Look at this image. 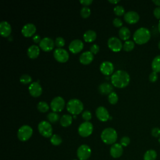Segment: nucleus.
I'll return each mask as SVG.
<instances>
[{
    "label": "nucleus",
    "mask_w": 160,
    "mask_h": 160,
    "mask_svg": "<svg viewBox=\"0 0 160 160\" xmlns=\"http://www.w3.org/2000/svg\"><path fill=\"white\" fill-rule=\"evenodd\" d=\"M111 81L112 85L119 88L127 86L130 81L129 74L122 69L116 71L111 76Z\"/></svg>",
    "instance_id": "f257e3e1"
},
{
    "label": "nucleus",
    "mask_w": 160,
    "mask_h": 160,
    "mask_svg": "<svg viewBox=\"0 0 160 160\" xmlns=\"http://www.w3.org/2000/svg\"><path fill=\"white\" fill-rule=\"evenodd\" d=\"M151 36V32L149 29L141 27L134 32L133 40L138 44H144L149 41Z\"/></svg>",
    "instance_id": "f03ea898"
},
{
    "label": "nucleus",
    "mask_w": 160,
    "mask_h": 160,
    "mask_svg": "<svg viewBox=\"0 0 160 160\" xmlns=\"http://www.w3.org/2000/svg\"><path fill=\"white\" fill-rule=\"evenodd\" d=\"M101 138L102 141L107 144H114L118 138V134L114 128H106L102 131Z\"/></svg>",
    "instance_id": "7ed1b4c3"
},
{
    "label": "nucleus",
    "mask_w": 160,
    "mask_h": 160,
    "mask_svg": "<svg viewBox=\"0 0 160 160\" xmlns=\"http://www.w3.org/2000/svg\"><path fill=\"white\" fill-rule=\"evenodd\" d=\"M84 108L82 102L78 99L74 98L68 101L66 104V109L69 112L72 114H79Z\"/></svg>",
    "instance_id": "20e7f679"
},
{
    "label": "nucleus",
    "mask_w": 160,
    "mask_h": 160,
    "mask_svg": "<svg viewBox=\"0 0 160 160\" xmlns=\"http://www.w3.org/2000/svg\"><path fill=\"white\" fill-rule=\"evenodd\" d=\"M33 132L32 129L29 125H22L18 131V138L21 141L28 140Z\"/></svg>",
    "instance_id": "39448f33"
},
{
    "label": "nucleus",
    "mask_w": 160,
    "mask_h": 160,
    "mask_svg": "<svg viewBox=\"0 0 160 160\" xmlns=\"http://www.w3.org/2000/svg\"><path fill=\"white\" fill-rule=\"evenodd\" d=\"M38 131L39 133L45 138H49L52 136V128L49 122L42 121L38 124Z\"/></svg>",
    "instance_id": "423d86ee"
},
{
    "label": "nucleus",
    "mask_w": 160,
    "mask_h": 160,
    "mask_svg": "<svg viewBox=\"0 0 160 160\" xmlns=\"http://www.w3.org/2000/svg\"><path fill=\"white\" fill-rule=\"evenodd\" d=\"M93 131V126L89 121L82 122L78 128V132L82 137H88L91 134Z\"/></svg>",
    "instance_id": "0eeeda50"
},
{
    "label": "nucleus",
    "mask_w": 160,
    "mask_h": 160,
    "mask_svg": "<svg viewBox=\"0 0 160 160\" xmlns=\"http://www.w3.org/2000/svg\"><path fill=\"white\" fill-rule=\"evenodd\" d=\"M65 106V101L61 96H56L54 98L50 104V107L53 112H57L61 111Z\"/></svg>",
    "instance_id": "6e6552de"
},
{
    "label": "nucleus",
    "mask_w": 160,
    "mask_h": 160,
    "mask_svg": "<svg viewBox=\"0 0 160 160\" xmlns=\"http://www.w3.org/2000/svg\"><path fill=\"white\" fill-rule=\"evenodd\" d=\"M53 56L56 60L60 62H66L69 59V53L65 49L58 48L54 50Z\"/></svg>",
    "instance_id": "1a4fd4ad"
},
{
    "label": "nucleus",
    "mask_w": 160,
    "mask_h": 160,
    "mask_svg": "<svg viewBox=\"0 0 160 160\" xmlns=\"http://www.w3.org/2000/svg\"><path fill=\"white\" fill-rule=\"evenodd\" d=\"M91 154V149L87 144L81 145L77 150V156L80 160L88 159Z\"/></svg>",
    "instance_id": "9d476101"
},
{
    "label": "nucleus",
    "mask_w": 160,
    "mask_h": 160,
    "mask_svg": "<svg viewBox=\"0 0 160 160\" xmlns=\"http://www.w3.org/2000/svg\"><path fill=\"white\" fill-rule=\"evenodd\" d=\"M108 45L109 49L114 52H118L121 51L123 46L121 41L115 36H112L108 39Z\"/></svg>",
    "instance_id": "9b49d317"
},
{
    "label": "nucleus",
    "mask_w": 160,
    "mask_h": 160,
    "mask_svg": "<svg viewBox=\"0 0 160 160\" xmlns=\"http://www.w3.org/2000/svg\"><path fill=\"white\" fill-rule=\"evenodd\" d=\"M40 48L44 51H49L54 47V42L53 39L49 37H44L41 39L39 42Z\"/></svg>",
    "instance_id": "f8f14e48"
},
{
    "label": "nucleus",
    "mask_w": 160,
    "mask_h": 160,
    "mask_svg": "<svg viewBox=\"0 0 160 160\" xmlns=\"http://www.w3.org/2000/svg\"><path fill=\"white\" fill-rule=\"evenodd\" d=\"M83 42L79 39L72 40L69 44V49L72 53H78L80 52L83 49Z\"/></svg>",
    "instance_id": "ddd939ff"
},
{
    "label": "nucleus",
    "mask_w": 160,
    "mask_h": 160,
    "mask_svg": "<svg viewBox=\"0 0 160 160\" xmlns=\"http://www.w3.org/2000/svg\"><path fill=\"white\" fill-rule=\"evenodd\" d=\"M28 89L30 94L33 97L39 96L42 92V87L38 81L32 82L31 84H30Z\"/></svg>",
    "instance_id": "4468645a"
},
{
    "label": "nucleus",
    "mask_w": 160,
    "mask_h": 160,
    "mask_svg": "<svg viewBox=\"0 0 160 160\" xmlns=\"http://www.w3.org/2000/svg\"><path fill=\"white\" fill-rule=\"evenodd\" d=\"M124 19L129 24H135L139 21V15L134 11H129L124 14Z\"/></svg>",
    "instance_id": "2eb2a0df"
},
{
    "label": "nucleus",
    "mask_w": 160,
    "mask_h": 160,
    "mask_svg": "<svg viewBox=\"0 0 160 160\" xmlns=\"http://www.w3.org/2000/svg\"><path fill=\"white\" fill-rule=\"evenodd\" d=\"M96 115L99 120L101 121H106L109 118V114L107 109L104 106H99L96 109Z\"/></svg>",
    "instance_id": "dca6fc26"
},
{
    "label": "nucleus",
    "mask_w": 160,
    "mask_h": 160,
    "mask_svg": "<svg viewBox=\"0 0 160 160\" xmlns=\"http://www.w3.org/2000/svg\"><path fill=\"white\" fill-rule=\"evenodd\" d=\"M101 72L106 76L110 75L114 71V65L113 64L108 61H105L101 62L99 67Z\"/></svg>",
    "instance_id": "f3484780"
},
{
    "label": "nucleus",
    "mask_w": 160,
    "mask_h": 160,
    "mask_svg": "<svg viewBox=\"0 0 160 160\" xmlns=\"http://www.w3.org/2000/svg\"><path fill=\"white\" fill-rule=\"evenodd\" d=\"M36 31V26L34 24L30 22L24 24L21 29V32L25 37H30L34 35Z\"/></svg>",
    "instance_id": "a211bd4d"
},
{
    "label": "nucleus",
    "mask_w": 160,
    "mask_h": 160,
    "mask_svg": "<svg viewBox=\"0 0 160 160\" xmlns=\"http://www.w3.org/2000/svg\"><path fill=\"white\" fill-rule=\"evenodd\" d=\"M123 152V148L121 144L114 143L110 148V154L114 158H119Z\"/></svg>",
    "instance_id": "6ab92c4d"
},
{
    "label": "nucleus",
    "mask_w": 160,
    "mask_h": 160,
    "mask_svg": "<svg viewBox=\"0 0 160 160\" xmlns=\"http://www.w3.org/2000/svg\"><path fill=\"white\" fill-rule=\"evenodd\" d=\"M11 32V24L6 21H2L0 22V33L2 36L7 37Z\"/></svg>",
    "instance_id": "aec40b11"
},
{
    "label": "nucleus",
    "mask_w": 160,
    "mask_h": 160,
    "mask_svg": "<svg viewBox=\"0 0 160 160\" xmlns=\"http://www.w3.org/2000/svg\"><path fill=\"white\" fill-rule=\"evenodd\" d=\"M94 59V55L90 51H86L81 54L79 61L83 64H88L92 62Z\"/></svg>",
    "instance_id": "412c9836"
},
{
    "label": "nucleus",
    "mask_w": 160,
    "mask_h": 160,
    "mask_svg": "<svg viewBox=\"0 0 160 160\" xmlns=\"http://www.w3.org/2000/svg\"><path fill=\"white\" fill-rule=\"evenodd\" d=\"M39 52H40L39 47L35 44H32L30 46L27 50L28 56H29V58L31 59H34L37 58L39 56Z\"/></svg>",
    "instance_id": "4be33fe9"
},
{
    "label": "nucleus",
    "mask_w": 160,
    "mask_h": 160,
    "mask_svg": "<svg viewBox=\"0 0 160 160\" xmlns=\"http://www.w3.org/2000/svg\"><path fill=\"white\" fill-rule=\"evenodd\" d=\"M112 86L107 82L101 83L98 87V90L102 94H109L112 92Z\"/></svg>",
    "instance_id": "5701e85b"
},
{
    "label": "nucleus",
    "mask_w": 160,
    "mask_h": 160,
    "mask_svg": "<svg viewBox=\"0 0 160 160\" xmlns=\"http://www.w3.org/2000/svg\"><path fill=\"white\" fill-rule=\"evenodd\" d=\"M119 36L122 40L128 41L131 36V31L126 26L121 27L119 30Z\"/></svg>",
    "instance_id": "b1692460"
},
{
    "label": "nucleus",
    "mask_w": 160,
    "mask_h": 160,
    "mask_svg": "<svg viewBox=\"0 0 160 160\" xmlns=\"http://www.w3.org/2000/svg\"><path fill=\"white\" fill-rule=\"evenodd\" d=\"M96 38V32L92 29L87 30L83 34V38L86 42H92Z\"/></svg>",
    "instance_id": "393cba45"
},
{
    "label": "nucleus",
    "mask_w": 160,
    "mask_h": 160,
    "mask_svg": "<svg viewBox=\"0 0 160 160\" xmlns=\"http://www.w3.org/2000/svg\"><path fill=\"white\" fill-rule=\"evenodd\" d=\"M72 117L70 114H63L60 118V124L63 127H68L71 124Z\"/></svg>",
    "instance_id": "a878e982"
},
{
    "label": "nucleus",
    "mask_w": 160,
    "mask_h": 160,
    "mask_svg": "<svg viewBox=\"0 0 160 160\" xmlns=\"http://www.w3.org/2000/svg\"><path fill=\"white\" fill-rule=\"evenodd\" d=\"M151 68L152 71L157 73L160 72V55H158L154 58L151 62Z\"/></svg>",
    "instance_id": "bb28decb"
},
{
    "label": "nucleus",
    "mask_w": 160,
    "mask_h": 160,
    "mask_svg": "<svg viewBox=\"0 0 160 160\" xmlns=\"http://www.w3.org/2000/svg\"><path fill=\"white\" fill-rule=\"evenodd\" d=\"M157 152L154 149L148 150L144 154V160H156Z\"/></svg>",
    "instance_id": "cd10ccee"
},
{
    "label": "nucleus",
    "mask_w": 160,
    "mask_h": 160,
    "mask_svg": "<svg viewBox=\"0 0 160 160\" xmlns=\"http://www.w3.org/2000/svg\"><path fill=\"white\" fill-rule=\"evenodd\" d=\"M37 108L39 111L45 112L49 110V106L45 101H39L37 104Z\"/></svg>",
    "instance_id": "c85d7f7f"
},
{
    "label": "nucleus",
    "mask_w": 160,
    "mask_h": 160,
    "mask_svg": "<svg viewBox=\"0 0 160 160\" xmlns=\"http://www.w3.org/2000/svg\"><path fill=\"white\" fill-rule=\"evenodd\" d=\"M134 46H135V44L133 41L128 40V41H126L123 44L122 48L126 51H131L134 48Z\"/></svg>",
    "instance_id": "c756f323"
},
{
    "label": "nucleus",
    "mask_w": 160,
    "mask_h": 160,
    "mask_svg": "<svg viewBox=\"0 0 160 160\" xmlns=\"http://www.w3.org/2000/svg\"><path fill=\"white\" fill-rule=\"evenodd\" d=\"M50 141L52 144L54 146H58L62 142V138L58 134H54L51 137Z\"/></svg>",
    "instance_id": "7c9ffc66"
},
{
    "label": "nucleus",
    "mask_w": 160,
    "mask_h": 160,
    "mask_svg": "<svg viewBox=\"0 0 160 160\" xmlns=\"http://www.w3.org/2000/svg\"><path fill=\"white\" fill-rule=\"evenodd\" d=\"M47 118L51 122H56L59 119V116L55 112H51L47 115Z\"/></svg>",
    "instance_id": "2f4dec72"
},
{
    "label": "nucleus",
    "mask_w": 160,
    "mask_h": 160,
    "mask_svg": "<svg viewBox=\"0 0 160 160\" xmlns=\"http://www.w3.org/2000/svg\"><path fill=\"white\" fill-rule=\"evenodd\" d=\"M108 101L111 104H116L118 102V96L114 91L111 92L110 94H108Z\"/></svg>",
    "instance_id": "473e14b6"
},
{
    "label": "nucleus",
    "mask_w": 160,
    "mask_h": 160,
    "mask_svg": "<svg viewBox=\"0 0 160 160\" xmlns=\"http://www.w3.org/2000/svg\"><path fill=\"white\" fill-rule=\"evenodd\" d=\"M19 81L21 83L26 84H28L31 82L32 78L29 74H24L21 76L20 78H19Z\"/></svg>",
    "instance_id": "72a5a7b5"
},
{
    "label": "nucleus",
    "mask_w": 160,
    "mask_h": 160,
    "mask_svg": "<svg viewBox=\"0 0 160 160\" xmlns=\"http://www.w3.org/2000/svg\"><path fill=\"white\" fill-rule=\"evenodd\" d=\"M114 12L117 16H122L125 13V9L121 5H116L114 8Z\"/></svg>",
    "instance_id": "f704fd0d"
},
{
    "label": "nucleus",
    "mask_w": 160,
    "mask_h": 160,
    "mask_svg": "<svg viewBox=\"0 0 160 160\" xmlns=\"http://www.w3.org/2000/svg\"><path fill=\"white\" fill-rule=\"evenodd\" d=\"M80 13L82 18H88L91 14V9L88 6H83L80 11Z\"/></svg>",
    "instance_id": "c9c22d12"
},
{
    "label": "nucleus",
    "mask_w": 160,
    "mask_h": 160,
    "mask_svg": "<svg viewBox=\"0 0 160 160\" xmlns=\"http://www.w3.org/2000/svg\"><path fill=\"white\" fill-rule=\"evenodd\" d=\"M65 44V40L62 37H57L55 39V44L58 48L62 47Z\"/></svg>",
    "instance_id": "e433bc0d"
},
{
    "label": "nucleus",
    "mask_w": 160,
    "mask_h": 160,
    "mask_svg": "<svg viewBox=\"0 0 160 160\" xmlns=\"http://www.w3.org/2000/svg\"><path fill=\"white\" fill-rule=\"evenodd\" d=\"M158 79V73L154 72V71H152L149 75V80L150 82H155Z\"/></svg>",
    "instance_id": "4c0bfd02"
},
{
    "label": "nucleus",
    "mask_w": 160,
    "mask_h": 160,
    "mask_svg": "<svg viewBox=\"0 0 160 160\" xmlns=\"http://www.w3.org/2000/svg\"><path fill=\"white\" fill-rule=\"evenodd\" d=\"M82 117L85 120V121H89V120H90L92 117L91 112L88 110H85L82 114Z\"/></svg>",
    "instance_id": "58836bf2"
},
{
    "label": "nucleus",
    "mask_w": 160,
    "mask_h": 160,
    "mask_svg": "<svg viewBox=\"0 0 160 160\" xmlns=\"http://www.w3.org/2000/svg\"><path fill=\"white\" fill-rule=\"evenodd\" d=\"M130 143V139L128 136H123L120 140V144L122 146H127Z\"/></svg>",
    "instance_id": "ea45409f"
},
{
    "label": "nucleus",
    "mask_w": 160,
    "mask_h": 160,
    "mask_svg": "<svg viewBox=\"0 0 160 160\" xmlns=\"http://www.w3.org/2000/svg\"><path fill=\"white\" fill-rule=\"evenodd\" d=\"M151 135L154 138L160 137V128L158 127H154L151 129Z\"/></svg>",
    "instance_id": "a19ab883"
},
{
    "label": "nucleus",
    "mask_w": 160,
    "mask_h": 160,
    "mask_svg": "<svg viewBox=\"0 0 160 160\" xmlns=\"http://www.w3.org/2000/svg\"><path fill=\"white\" fill-rule=\"evenodd\" d=\"M99 51V46L97 44H93L90 47V51L92 54H96Z\"/></svg>",
    "instance_id": "79ce46f5"
},
{
    "label": "nucleus",
    "mask_w": 160,
    "mask_h": 160,
    "mask_svg": "<svg viewBox=\"0 0 160 160\" xmlns=\"http://www.w3.org/2000/svg\"><path fill=\"white\" fill-rule=\"evenodd\" d=\"M112 23H113L114 26L116 27H121L122 25V21L119 18H114V19L112 21Z\"/></svg>",
    "instance_id": "37998d69"
},
{
    "label": "nucleus",
    "mask_w": 160,
    "mask_h": 160,
    "mask_svg": "<svg viewBox=\"0 0 160 160\" xmlns=\"http://www.w3.org/2000/svg\"><path fill=\"white\" fill-rule=\"evenodd\" d=\"M153 15L157 19L160 20V7H156L153 10Z\"/></svg>",
    "instance_id": "c03bdc74"
},
{
    "label": "nucleus",
    "mask_w": 160,
    "mask_h": 160,
    "mask_svg": "<svg viewBox=\"0 0 160 160\" xmlns=\"http://www.w3.org/2000/svg\"><path fill=\"white\" fill-rule=\"evenodd\" d=\"M79 2L82 4L84 5V6H87L92 2V0H80Z\"/></svg>",
    "instance_id": "a18cd8bd"
},
{
    "label": "nucleus",
    "mask_w": 160,
    "mask_h": 160,
    "mask_svg": "<svg viewBox=\"0 0 160 160\" xmlns=\"http://www.w3.org/2000/svg\"><path fill=\"white\" fill-rule=\"evenodd\" d=\"M32 39H33V41L36 43H38V42H40L41 41V37L38 34H35L33 36V38H32Z\"/></svg>",
    "instance_id": "49530a36"
},
{
    "label": "nucleus",
    "mask_w": 160,
    "mask_h": 160,
    "mask_svg": "<svg viewBox=\"0 0 160 160\" xmlns=\"http://www.w3.org/2000/svg\"><path fill=\"white\" fill-rule=\"evenodd\" d=\"M152 2L158 7H160V0H153Z\"/></svg>",
    "instance_id": "de8ad7c7"
},
{
    "label": "nucleus",
    "mask_w": 160,
    "mask_h": 160,
    "mask_svg": "<svg viewBox=\"0 0 160 160\" xmlns=\"http://www.w3.org/2000/svg\"><path fill=\"white\" fill-rule=\"evenodd\" d=\"M109 2L111 3H114V4H116L118 2H119V0H109L108 1Z\"/></svg>",
    "instance_id": "09e8293b"
},
{
    "label": "nucleus",
    "mask_w": 160,
    "mask_h": 160,
    "mask_svg": "<svg viewBox=\"0 0 160 160\" xmlns=\"http://www.w3.org/2000/svg\"><path fill=\"white\" fill-rule=\"evenodd\" d=\"M158 31L160 33V20H159V22H158Z\"/></svg>",
    "instance_id": "8fccbe9b"
},
{
    "label": "nucleus",
    "mask_w": 160,
    "mask_h": 160,
    "mask_svg": "<svg viewBox=\"0 0 160 160\" xmlns=\"http://www.w3.org/2000/svg\"><path fill=\"white\" fill-rule=\"evenodd\" d=\"M158 48L160 49V41H159V42H158Z\"/></svg>",
    "instance_id": "3c124183"
},
{
    "label": "nucleus",
    "mask_w": 160,
    "mask_h": 160,
    "mask_svg": "<svg viewBox=\"0 0 160 160\" xmlns=\"http://www.w3.org/2000/svg\"><path fill=\"white\" fill-rule=\"evenodd\" d=\"M158 142H159V143L160 144V137H159V139H158Z\"/></svg>",
    "instance_id": "603ef678"
},
{
    "label": "nucleus",
    "mask_w": 160,
    "mask_h": 160,
    "mask_svg": "<svg viewBox=\"0 0 160 160\" xmlns=\"http://www.w3.org/2000/svg\"><path fill=\"white\" fill-rule=\"evenodd\" d=\"M74 160H76V159H74Z\"/></svg>",
    "instance_id": "864d4df0"
}]
</instances>
